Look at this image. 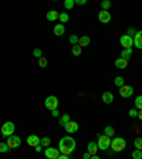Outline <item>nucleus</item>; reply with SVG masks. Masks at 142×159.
<instances>
[{
    "label": "nucleus",
    "instance_id": "b1692460",
    "mask_svg": "<svg viewBox=\"0 0 142 159\" xmlns=\"http://www.w3.org/2000/svg\"><path fill=\"white\" fill-rule=\"evenodd\" d=\"M135 109L142 111V95H138L135 98Z\"/></svg>",
    "mask_w": 142,
    "mask_h": 159
},
{
    "label": "nucleus",
    "instance_id": "9d476101",
    "mask_svg": "<svg viewBox=\"0 0 142 159\" xmlns=\"http://www.w3.org/2000/svg\"><path fill=\"white\" fill-rule=\"evenodd\" d=\"M64 129L67 134H74V132L78 131V124L75 121H70L64 125Z\"/></svg>",
    "mask_w": 142,
    "mask_h": 159
},
{
    "label": "nucleus",
    "instance_id": "f704fd0d",
    "mask_svg": "<svg viewBox=\"0 0 142 159\" xmlns=\"http://www.w3.org/2000/svg\"><path fill=\"white\" fill-rule=\"evenodd\" d=\"M33 54H34V57H37L38 60H40V58H41V55H43V51H41L40 48H36V50L33 51Z\"/></svg>",
    "mask_w": 142,
    "mask_h": 159
},
{
    "label": "nucleus",
    "instance_id": "c9c22d12",
    "mask_svg": "<svg viewBox=\"0 0 142 159\" xmlns=\"http://www.w3.org/2000/svg\"><path fill=\"white\" fill-rule=\"evenodd\" d=\"M128 114H129V117H131V118H136V117H138V109H135V108L129 109Z\"/></svg>",
    "mask_w": 142,
    "mask_h": 159
},
{
    "label": "nucleus",
    "instance_id": "c85d7f7f",
    "mask_svg": "<svg viewBox=\"0 0 142 159\" xmlns=\"http://www.w3.org/2000/svg\"><path fill=\"white\" fill-rule=\"evenodd\" d=\"M74 4H75L74 0H65L64 2V7L67 9V10H71V9L74 7Z\"/></svg>",
    "mask_w": 142,
    "mask_h": 159
},
{
    "label": "nucleus",
    "instance_id": "f03ea898",
    "mask_svg": "<svg viewBox=\"0 0 142 159\" xmlns=\"http://www.w3.org/2000/svg\"><path fill=\"white\" fill-rule=\"evenodd\" d=\"M109 148L114 152H122L126 148V141L124 138H121V136H115L114 139H111V146Z\"/></svg>",
    "mask_w": 142,
    "mask_h": 159
},
{
    "label": "nucleus",
    "instance_id": "79ce46f5",
    "mask_svg": "<svg viewBox=\"0 0 142 159\" xmlns=\"http://www.w3.org/2000/svg\"><path fill=\"white\" fill-rule=\"evenodd\" d=\"M57 159H70V156H67V155H60Z\"/></svg>",
    "mask_w": 142,
    "mask_h": 159
},
{
    "label": "nucleus",
    "instance_id": "412c9836",
    "mask_svg": "<svg viewBox=\"0 0 142 159\" xmlns=\"http://www.w3.org/2000/svg\"><path fill=\"white\" fill-rule=\"evenodd\" d=\"M40 145L43 146V148H48V146L51 145V139L48 138V136H44V138H41Z\"/></svg>",
    "mask_w": 142,
    "mask_h": 159
},
{
    "label": "nucleus",
    "instance_id": "9b49d317",
    "mask_svg": "<svg viewBox=\"0 0 142 159\" xmlns=\"http://www.w3.org/2000/svg\"><path fill=\"white\" fill-rule=\"evenodd\" d=\"M98 20L101 21V23H109L111 21V14H109V11H107V10H101L98 13Z\"/></svg>",
    "mask_w": 142,
    "mask_h": 159
},
{
    "label": "nucleus",
    "instance_id": "58836bf2",
    "mask_svg": "<svg viewBox=\"0 0 142 159\" xmlns=\"http://www.w3.org/2000/svg\"><path fill=\"white\" fill-rule=\"evenodd\" d=\"M51 115H53V117H55V118H57V117L60 115V112H58V109H54V111H51Z\"/></svg>",
    "mask_w": 142,
    "mask_h": 159
},
{
    "label": "nucleus",
    "instance_id": "5701e85b",
    "mask_svg": "<svg viewBox=\"0 0 142 159\" xmlns=\"http://www.w3.org/2000/svg\"><path fill=\"white\" fill-rule=\"evenodd\" d=\"M81 51H82V48L80 47V46H73V48H71V53H73V55H75V57H78V55L81 54Z\"/></svg>",
    "mask_w": 142,
    "mask_h": 159
},
{
    "label": "nucleus",
    "instance_id": "423d86ee",
    "mask_svg": "<svg viewBox=\"0 0 142 159\" xmlns=\"http://www.w3.org/2000/svg\"><path fill=\"white\" fill-rule=\"evenodd\" d=\"M7 145L10 149H14V148H19L21 145V139L20 136H16V135H11V136H7Z\"/></svg>",
    "mask_w": 142,
    "mask_h": 159
},
{
    "label": "nucleus",
    "instance_id": "4468645a",
    "mask_svg": "<svg viewBox=\"0 0 142 159\" xmlns=\"http://www.w3.org/2000/svg\"><path fill=\"white\" fill-rule=\"evenodd\" d=\"M97 151H98V145H97V142H88L87 145V152L90 153V155H97Z\"/></svg>",
    "mask_w": 142,
    "mask_h": 159
},
{
    "label": "nucleus",
    "instance_id": "4be33fe9",
    "mask_svg": "<svg viewBox=\"0 0 142 159\" xmlns=\"http://www.w3.org/2000/svg\"><path fill=\"white\" fill-rule=\"evenodd\" d=\"M104 135H107V136H115V129L112 128V126H105V129H104Z\"/></svg>",
    "mask_w": 142,
    "mask_h": 159
},
{
    "label": "nucleus",
    "instance_id": "dca6fc26",
    "mask_svg": "<svg viewBox=\"0 0 142 159\" xmlns=\"http://www.w3.org/2000/svg\"><path fill=\"white\" fill-rule=\"evenodd\" d=\"M115 67L117 68H119V70H124V68H126V65H128V60H124V58H117L115 60Z\"/></svg>",
    "mask_w": 142,
    "mask_h": 159
},
{
    "label": "nucleus",
    "instance_id": "cd10ccee",
    "mask_svg": "<svg viewBox=\"0 0 142 159\" xmlns=\"http://www.w3.org/2000/svg\"><path fill=\"white\" fill-rule=\"evenodd\" d=\"M10 151V148H9V145L4 142H0V153H6Z\"/></svg>",
    "mask_w": 142,
    "mask_h": 159
},
{
    "label": "nucleus",
    "instance_id": "bb28decb",
    "mask_svg": "<svg viewBox=\"0 0 142 159\" xmlns=\"http://www.w3.org/2000/svg\"><path fill=\"white\" fill-rule=\"evenodd\" d=\"M78 40H80V37H78V36H75V34H71L70 38H68V41H70L73 46H77V44H78Z\"/></svg>",
    "mask_w": 142,
    "mask_h": 159
},
{
    "label": "nucleus",
    "instance_id": "473e14b6",
    "mask_svg": "<svg viewBox=\"0 0 142 159\" xmlns=\"http://www.w3.org/2000/svg\"><path fill=\"white\" fill-rule=\"evenodd\" d=\"M68 19H70V17H68L67 13H60V21H61V24H63V23H67Z\"/></svg>",
    "mask_w": 142,
    "mask_h": 159
},
{
    "label": "nucleus",
    "instance_id": "e433bc0d",
    "mask_svg": "<svg viewBox=\"0 0 142 159\" xmlns=\"http://www.w3.org/2000/svg\"><path fill=\"white\" fill-rule=\"evenodd\" d=\"M126 34H128V36H129V37H132V34H134V36H135V34H136V30H135V29H128V33H126Z\"/></svg>",
    "mask_w": 142,
    "mask_h": 159
},
{
    "label": "nucleus",
    "instance_id": "c03bdc74",
    "mask_svg": "<svg viewBox=\"0 0 142 159\" xmlns=\"http://www.w3.org/2000/svg\"><path fill=\"white\" fill-rule=\"evenodd\" d=\"M91 159H101V158H100L98 155H92V156H91Z\"/></svg>",
    "mask_w": 142,
    "mask_h": 159
},
{
    "label": "nucleus",
    "instance_id": "ddd939ff",
    "mask_svg": "<svg viewBox=\"0 0 142 159\" xmlns=\"http://www.w3.org/2000/svg\"><path fill=\"white\" fill-rule=\"evenodd\" d=\"M134 46L142 50V31H136V34L134 36Z\"/></svg>",
    "mask_w": 142,
    "mask_h": 159
},
{
    "label": "nucleus",
    "instance_id": "0eeeda50",
    "mask_svg": "<svg viewBox=\"0 0 142 159\" xmlns=\"http://www.w3.org/2000/svg\"><path fill=\"white\" fill-rule=\"evenodd\" d=\"M44 155H46V158H48V159H57L61 153L57 148H50V146H48V148L44 149Z\"/></svg>",
    "mask_w": 142,
    "mask_h": 159
},
{
    "label": "nucleus",
    "instance_id": "7c9ffc66",
    "mask_svg": "<svg viewBox=\"0 0 142 159\" xmlns=\"http://www.w3.org/2000/svg\"><path fill=\"white\" fill-rule=\"evenodd\" d=\"M101 7H102V10L108 11V9L111 7V2H109V0H104V2H101Z\"/></svg>",
    "mask_w": 142,
    "mask_h": 159
},
{
    "label": "nucleus",
    "instance_id": "ea45409f",
    "mask_svg": "<svg viewBox=\"0 0 142 159\" xmlns=\"http://www.w3.org/2000/svg\"><path fill=\"white\" fill-rule=\"evenodd\" d=\"M82 158H84V159H91V155H90L88 152H85L84 155H82Z\"/></svg>",
    "mask_w": 142,
    "mask_h": 159
},
{
    "label": "nucleus",
    "instance_id": "6e6552de",
    "mask_svg": "<svg viewBox=\"0 0 142 159\" xmlns=\"http://www.w3.org/2000/svg\"><path fill=\"white\" fill-rule=\"evenodd\" d=\"M119 43L124 48H132L134 46V37H129L128 34H124L121 38H119Z\"/></svg>",
    "mask_w": 142,
    "mask_h": 159
},
{
    "label": "nucleus",
    "instance_id": "a211bd4d",
    "mask_svg": "<svg viewBox=\"0 0 142 159\" xmlns=\"http://www.w3.org/2000/svg\"><path fill=\"white\" fill-rule=\"evenodd\" d=\"M102 101H104L105 104H111V102H114V94L109 92V91L104 92V94H102Z\"/></svg>",
    "mask_w": 142,
    "mask_h": 159
},
{
    "label": "nucleus",
    "instance_id": "72a5a7b5",
    "mask_svg": "<svg viewBox=\"0 0 142 159\" xmlns=\"http://www.w3.org/2000/svg\"><path fill=\"white\" fill-rule=\"evenodd\" d=\"M47 64H48V61H47V58H44V57H41L40 60H38V65H40L41 68H44V67H47Z\"/></svg>",
    "mask_w": 142,
    "mask_h": 159
},
{
    "label": "nucleus",
    "instance_id": "6ab92c4d",
    "mask_svg": "<svg viewBox=\"0 0 142 159\" xmlns=\"http://www.w3.org/2000/svg\"><path fill=\"white\" fill-rule=\"evenodd\" d=\"M90 41H91V38L88 37V36H82V37H80V40H78V46L80 47H87L88 44H90Z\"/></svg>",
    "mask_w": 142,
    "mask_h": 159
},
{
    "label": "nucleus",
    "instance_id": "7ed1b4c3",
    "mask_svg": "<svg viewBox=\"0 0 142 159\" xmlns=\"http://www.w3.org/2000/svg\"><path fill=\"white\" fill-rule=\"evenodd\" d=\"M98 136V141H97V145H98V149L101 151H105V149H108L111 146V138L107 135H97Z\"/></svg>",
    "mask_w": 142,
    "mask_h": 159
},
{
    "label": "nucleus",
    "instance_id": "a878e982",
    "mask_svg": "<svg viewBox=\"0 0 142 159\" xmlns=\"http://www.w3.org/2000/svg\"><path fill=\"white\" fill-rule=\"evenodd\" d=\"M70 121H71V119H70V115L64 114V115H63V117L60 118V125H61V126H64L65 124H67V122H70Z\"/></svg>",
    "mask_w": 142,
    "mask_h": 159
},
{
    "label": "nucleus",
    "instance_id": "39448f33",
    "mask_svg": "<svg viewBox=\"0 0 142 159\" xmlns=\"http://www.w3.org/2000/svg\"><path fill=\"white\" fill-rule=\"evenodd\" d=\"M14 129H16V125H14L13 122H4L3 126H2V134L4 136H11L14 135Z\"/></svg>",
    "mask_w": 142,
    "mask_h": 159
},
{
    "label": "nucleus",
    "instance_id": "1a4fd4ad",
    "mask_svg": "<svg viewBox=\"0 0 142 159\" xmlns=\"http://www.w3.org/2000/svg\"><path fill=\"white\" fill-rule=\"evenodd\" d=\"M119 95L122 98H129V97L134 95V88L131 85H124V87L119 88Z\"/></svg>",
    "mask_w": 142,
    "mask_h": 159
},
{
    "label": "nucleus",
    "instance_id": "a19ab883",
    "mask_svg": "<svg viewBox=\"0 0 142 159\" xmlns=\"http://www.w3.org/2000/svg\"><path fill=\"white\" fill-rule=\"evenodd\" d=\"M34 149H36V152H41V149H43V146H41V145H38V146H36V148H34Z\"/></svg>",
    "mask_w": 142,
    "mask_h": 159
},
{
    "label": "nucleus",
    "instance_id": "aec40b11",
    "mask_svg": "<svg viewBox=\"0 0 142 159\" xmlns=\"http://www.w3.org/2000/svg\"><path fill=\"white\" fill-rule=\"evenodd\" d=\"M131 55H132V48H124L121 51V58H124V60H129Z\"/></svg>",
    "mask_w": 142,
    "mask_h": 159
},
{
    "label": "nucleus",
    "instance_id": "c756f323",
    "mask_svg": "<svg viewBox=\"0 0 142 159\" xmlns=\"http://www.w3.org/2000/svg\"><path fill=\"white\" fill-rule=\"evenodd\" d=\"M132 159H142V151L135 149V151L132 152Z\"/></svg>",
    "mask_w": 142,
    "mask_h": 159
},
{
    "label": "nucleus",
    "instance_id": "393cba45",
    "mask_svg": "<svg viewBox=\"0 0 142 159\" xmlns=\"http://www.w3.org/2000/svg\"><path fill=\"white\" fill-rule=\"evenodd\" d=\"M114 84L117 85V87H124L125 85V81H124V78L122 77H115V80H114Z\"/></svg>",
    "mask_w": 142,
    "mask_h": 159
},
{
    "label": "nucleus",
    "instance_id": "37998d69",
    "mask_svg": "<svg viewBox=\"0 0 142 159\" xmlns=\"http://www.w3.org/2000/svg\"><path fill=\"white\" fill-rule=\"evenodd\" d=\"M138 118L142 121V111H138Z\"/></svg>",
    "mask_w": 142,
    "mask_h": 159
},
{
    "label": "nucleus",
    "instance_id": "2f4dec72",
    "mask_svg": "<svg viewBox=\"0 0 142 159\" xmlns=\"http://www.w3.org/2000/svg\"><path fill=\"white\" fill-rule=\"evenodd\" d=\"M134 145H135V148H136V149L142 151V138H136L135 141H134Z\"/></svg>",
    "mask_w": 142,
    "mask_h": 159
},
{
    "label": "nucleus",
    "instance_id": "4c0bfd02",
    "mask_svg": "<svg viewBox=\"0 0 142 159\" xmlns=\"http://www.w3.org/2000/svg\"><path fill=\"white\" fill-rule=\"evenodd\" d=\"M77 4H81V6H84L85 3H87V0H74Z\"/></svg>",
    "mask_w": 142,
    "mask_h": 159
},
{
    "label": "nucleus",
    "instance_id": "2eb2a0df",
    "mask_svg": "<svg viewBox=\"0 0 142 159\" xmlns=\"http://www.w3.org/2000/svg\"><path fill=\"white\" fill-rule=\"evenodd\" d=\"M53 31H54V34L55 36H63V34L65 33V27H64V24H61V23H58V24H55L54 26V29H53Z\"/></svg>",
    "mask_w": 142,
    "mask_h": 159
},
{
    "label": "nucleus",
    "instance_id": "f3484780",
    "mask_svg": "<svg viewBox=\"0 0 142 159\" xmlns=\"http://www.w3.org/2000/svg\"><path fill=\"white\" fill-rule=\"evenodd\" d=\"M46 17H47L48 21H54V20H58V19H60V13H58L57 10H50Z\"/></svg>",
    "mask_w": 142,
    "mask_h": 159
},
{
    "label": "nucleus",
    "instance_id": "f257e3e1",
    "mask_svg": "<svg viewBox=\"0 0 142 159\" xmlns=\"http://www.w3.org/2000/svg\"><path fill=\"white\" fill-rule=\"evenodd\" d=\"M75 146H77V142L73 136H63L60 139V144H58V151H60L61 155H71L74 152Z\"/></svg>",
    "mask_w": 142,
    "mask_h": 159
},
{
    "label": "nucleus",
    "instance_id": "f8f14e48",
    "mask_svg": "<svg viewBox=\"0 0 142 159\" xmlns=\"http://www.w3.org/2000/svg\"><path fill=\"white\" fill-rule=\"evenodd\" d=\"M40 141H41L40 136H37V135H30V136L27 138V145H30V146H33V148H36V146L40 145Z\"/></svg>",
    "mask_w": 142,
    "mask_h": 159
},
{
    "label": "nucleus",
    "instance_id": "20e7f679",
    "mask_svg": "<svg viewBox=\"0 0 142 159\" xmlns=\"http://www.w3.org/2000/svg\"><path fill=\"white\" fill-rule=\"evenodd\" d=\"M44 105H46V108L50 109V111L57 109L58 108V99H57V97H54V95L47 97V98H46V101H44Z\"/></svg>",
    "mask_w": 142,
    "mask_h": 159
}]
</instances>
